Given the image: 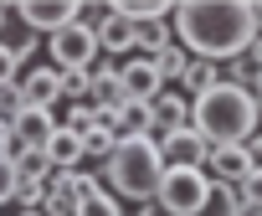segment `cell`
Instances as JSON below:
<instances>
[{"instance_id": "1", "label": "cell", "mask_w": 262, "mask_h": 216, "mask_svg": "<svg viewBox=\"0 0 262 216\" xmlns=\"http://www.w3.org/2000/svg\"><path fill=\"white\" fill-rule=\"evenodd\" d=\"M170 26L190 57L226 67L257 41V6H247V0H185V6H175Z\"/></svg>"}, {"instance_id": "2", "label": "cell", "mask_w": 262, "mask_h": 216, "mask_svg": "<svg viewBox=\"0 0 262 216\" xmlns=\"http://www.w3.org/2000/svg\"><path fill=\"white\" fill-rule=\"evenodd\" d=\"M190 129L211 149H221V144H252V134L262 129V114H257V103H252L247 88L216 82V88H206V93L190 98Z\"/></svg>"}, {"instance_id": "3", "label": "cell", "mask_w": 262, "mask_h": 216, "mask_svg": "<svg viewBox=\"0 0 262 216\" xmlns=\"http://www.w3.org/2000/svg\"><path fill=\"white\" fill-rule=\"evenodd\" d=\"M160 180H165V160H160V144L155 139H118L113 155L103 160V190L123 206H149L160 196Z\"/></svg>"}, {"instance_id": "4", "label": "cell", "mask_w": 262, "mask_h": 216, "mask_svg": "<svg viewBox=\"0 0 262 216\" xmlns=\"http://www.w3.org/2000/svg\"><path fill=\"white\" fill-rule=\"evenodd\" d=\"M47 52H52V67L57 72H93V62L103 57L98 52V31L77 16L72 26H62L57 36H47Z\"/></svg>"}, {"instance_id": "5", "label": "cell", "mask_w": 262, "mask_h": 216, "mask_svg": "<svg viewBox=\"0 0 262 216\" xmlns=\"http://www.w3.org/2000/svg\"><path fill=\"white\" fill-rule=\"evenodd\" d=\"M82 21L98 31V52H103V57L128 62V52L139 47V26L128 21L118 6H88V11H82Z\"/></svg>"}, {"instance_id": "6", "label": "cell", "mask_w": 262, "mask_h": 216, "mask_svg": "<svg viewBox=\"0 0 262 216\" xmlns=\"http://www.w3.org/2000/svg\"><path fill=\"white\" fill-rule=\"evenodd\" d=\"M206 196H211V175H206V170H165L155 201H160L170 216H201Z\"/></svg>"}, {"instance_id": "7", "label": "cell", "mask_w": 262, "mask_h": 216, "mask_svg": "<svg viewBox=\"0 0 262 216\" xmlns=\"http://www.w3.org/2000/svg\"><path fill=\"white\" fill-rule=\"evenodd\" d=\"M155 144H160L165 170H206V160H211V144L190 124L185 129H170V134H155Z\"/></svg>"}, {"instance_id": "8", "label": "cell", "mask_w": 262, "mask_h": 216, "mask_svg": "<svg viewBox=\"0 0 262 216\" xmlns=\"http://www.w3.org/2000/svg\"><path fill=\"white\" fill-rule=\"evenodd\" d=\"M16 16H21L26 31H36V36H57L62 26H72V21L82 16V6H77V0H21Z\"/></svg>"}, {"instance_id": "9", "label": "cell", "mask_w": 262, "mask_h": 216, "mask_svg": "<svg viewBox=\"0 0 262 216\" xmlns=\"http://www.w3.org/2000/svg\"><path fill=\"white\" fill-rule=\"evenodd\" d=\"M16 98H21V108H57V103H62V72H57V67H31V72H21Z\"/></svg>"}, {"instance_id": "10", "label": "cell", "mask_w": 262, "mask_h": 216, "mask_svg": "<svg viewBox=\"0 0 262 216\" xmlns=\"http://www.w3.org/2000/svg\"><path fill=\"white\" fill-rule=\"evenodd\" d=\"M118 88H123V103H149L155 93H165V82H160V72H155L149 57L118 62Z\"/></svg>"}, {"instance_id": "11", "label": "cell", "mask_w": 262, "mask_h": 216, "mask_svg": "<svg viewBox=\"0 0 262 216\" xmlns=\"http://www.w3.org/2000/svg\"><path fill=\"white\" fill-rule=\"evenodd\" d=\"M57 129H62V119L52 114V108H21V114L11 119V134H16L21 149H47Z\"/></svg>"}, {"instance_id": "12", "label": "cell", "mask_w": 262, "mask_h": 216, "mask_svg": "<svg viewBox=\"0 0 262 216\" xmlns=\"http://www.w3.org/2000/svg\"><path fill=\"white\" fill-rule=\"evenodd\" d=\"M206 165H211L206 175H211L216 185H242V180H247V175L257 170V165H252V149H247V144H221V149H211V160H206Z\"/></svg>"}, {"instance_id": "13", "label": "cell", "mask_w": 262, "mask_h": 216, "mask_svg": "<svg viewBox=\"0 0 262 216\" xmlns=\"http://www.w3.org/2000/svg\"><path fill=\"white\" fill-rule=\"evenodd\" d=\"M149 119H155V134L185 129V124H190V98H185V93H175V88L155 93V98H149Z\"/></svg>"}, {"instance_id": "14", "label": "cell", "mask_w": 262, "mask_h": 216, "mask_svg": "<svg viewBox=\"0 0 262 216\" xmlns=\"http://www.w3.org/2000/svg\"><path fill=\"white\" fill-rule=\"evenodd\" d=\"M47 160H52V170H82V134L57 129L47 144Z\"/></svg>"}, {"instance_id": "15", "label": "cell", "mask_w": 262, "mask_h": 216, "mask_svg": "<svg viewBox=\"0 0 262 216\" xmlns=\"http://www.w3.org/2000/svg\"><path fill=\"white\" fill-rule=\"evenodd\" d=\"M216 82H221V67H216V62L190 57V62H185V72H180V82H175V93L195 98V93H206V88H216Z\"/></svg>"}, {"instance_id": "16", "label": "cell", "mask_w": 262, "mask_h": 216, "mask_svg": "<svg viewBox=\"0 0 262 216\" xmlns=\"http://www.w3.org/2000/svg\"><path fill=\"white\" fill-rule=\"evenodd\" d=\"M47 180H52L47 149H21V155H16V190H21V185H47Z\"/></svg>"}, {"instance_id": "17", "label": "cell", "mask_w": 262, "mask_h": 216, "mask_svg": "<svg viewBox=\"0 0 262 216\" xmlns=\"http://www.w3.org/2000/svg\"><path fill=\"white\" fill-rule=\"evenodd\" d=\"M118 11L134 21V26H149V21H175V6H170V0H118Z\"/></svg>"}, {"instance_id": "18", "label": "cell", "mask_w": 262, "mask_h": 216, "mask_svg": "<svg viewBox=\"0 0 262 216\" xmlns=\"http://www.w3.org/2000/svg\"><path fill=\"white\" fill-rule=\"evenodd\" d=\"M149 62H155V72H160V82H165V88H175V82H180V72H185V62H190V52H185V47L175 41V47H165V52H155Z\"/></svg>"}, {"instance_id": "19", "label": "cell", "mask_w": 262, "mask_h": 216, "mask_svg": "<svg viewBox=\"0 0 262 216\" xmlns=\"http://www.w3.org/2000/svg\"><path fill=\"white\" fill-rule=\"evenodd\" d=\"M113 144H118V134H113V124H93L88 134H82V160H108L113 155Z\"/></svg>"}, {"instance_id": "20", "label": "cell", "mask_w": 262, "mask_h": 216, "mask_svg": "<svg viewBox=\"0 0 262 216\" xmlns=\"http://www.w3.org/2000/svg\"><path fill=\"white\" fill-rule=\"evenodd\" d=\"M201 216H242V196H236V185H216V180H211V196H206Z\"/></svg>"}, {"instance_id": "21", "label": "cell", "mask_w": 262, "mask_h": 216, "mask_svg": "<svg viewBox=\"0 0 262 216\" xmlns=\"http://www.w3.org/2000/svg\"><path fill=\"white\" fill-rule=\"evenodd\" d=\"M62 98L77 108V103H93V72H62Z\"/></svg>"}, {"instance_id": "22", "label": "cell", "mask_w": 262, "mask_h": 216, "mask_svg": "<svg viewBox=\"0 0 262 216\" xmlns=\"http://www.w3.org/2000/svg\"><path fill=\"white\" fill-rule=\"evenodd\" d=\"M77 216H123V206H118L108 190H98V196H88V201L77 206Z\"/></svg>"}, {"instance_id": "23", "label": "cell", "mask_w": 262, "mask_h": 216, "mask_svg": "<svg viewBox=\"0 0 262 216\" xmlns=\"http://www.w3.org/2000/svg\"><path fill=\"white\" fill-rule=\"evenodd\" d=\"M11 82H21V62H16V52L0 41V88H11Z\"/></svg>"}, {"instance_id": "24", "label": "cell", "mask_w": 262, "mask_h": 216, "mask_svg": "<svg viewBox=\"0 0 262 216\" xmlns=\"http://www.w3.org/2000/svg\"><path fill=\"white\" fill-rule=\"evenodd\" d=\"M236 196H242V206H262V170H252V175L236 185Z\"/></svg>"}, {"instance_id": "25", "label": "cell", "mask_w": 262, "mask_h": 216, "mask_svg": "<svg viewBox=\"0 0 262 216\" xmlns=\"http://www.w3.org/2000/svg\"><path fill=\"white\" fill-rule=\"evenodd\" d=\"M6 201H16V165L0 155V206H6Z\"/></svg>"}, {"instance_id": "26", "label": "cell", "mask_w": 262, "mask_h": 216, "mask_svg": "<svg viewBox=\"0 0 262 216\" xmlns=\"http://www.w3.org/2000/svg\"><path fill=\"white\" fill-rule=\"evenodd\" d=\"M247 93H252V103H257V114H262V67H257V77L247 82Z\"/></svg>"}, {"instance_id": "27", "label": "cell", "mask_w": 262, "mask_h": 216, "mask_svg": "<svg viewBox=\"0 0 262 216\" xmlns=\"http://www.w3.org/2000/svg\"><path fill=\"white\" fill-rule=\"evenodd\" d=\"M247 149H252V165H257V170H262V129H257V134H252V144H247Z\"/></svg>"}, {"instance_id": "28", "label": "cell", "mask_w": 262, "mask_h": 216, "mask_svg": "<svg viewBox=\"0 0 262 216\" xmlns=\"http://www.w3.org/2000/svg\"><path fill=\"white\" fill-rule=\"evenodd\" d=\"M134 216H170V211H165V206H160V201H149V206H139V211H134Z\"/></svg>"}, {"instance_id": "29", "label": "cell", "mask_w": 262, "mask_h": 216, "mask_svg": "<svg viewBox=\"0 0 262 216\" xmlns=\"http://www.w3.org/2000/svg\"><path fill=\"white\" fill-rule=\"evenodd\" d=\"M0 31H6V6H0Z\"/></svg>"}, {"instance_id": "30", "label": "cell", "mask_w": 262, "mask_h": 216, "mask_svg": "<svg viewBox=\"0 0 262 216\" xmlns=\"http://www.w3.org/2000/svg\"><path fill=\"white\" fill-rule=\"evenodd\" d=\"M257 31H262V6H257Z\"/></svg>"}, {"instance_id": "31", "label": "cell", "mask_w": 262, "mask_h": 216, "mask_svg": "<svg viewBox=\"0 0 262 216\" xmlns=\"http://www.w3.org/2000/svg\"><path fill=\"white\" fill-rule=\"evenodd\" d=\"M21 216H41V211H21Z\"/></svg>"}]
</instances>
